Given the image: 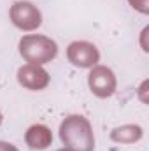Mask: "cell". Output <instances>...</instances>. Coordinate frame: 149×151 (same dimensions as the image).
<instances>
[{
  "label": "cell",
  "mask_w": 149,
  "mask_h": 151,
  "mask_svg": "<svg viewBox=\"0 0 149 151\" xmlns=\"http://www.w3.org/2000/svg\"><path fill=\"white\" fill-rule=\"evenodd\" d=\"M0 151H16L11 144H5V142H0Z\"/></svg>",
  "instance_id": "obj_1"
}]
</instances>
